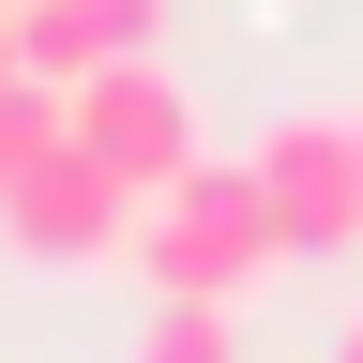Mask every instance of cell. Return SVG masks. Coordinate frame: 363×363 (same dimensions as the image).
<instances>
[{"instance_id":"obj_10","label":"cell","mask_w":363,"mask_h":363,"mask_svg":"<svg viewBox=\"0 0 363 363\" xmlns=\"http://www.w3.org/2000/svg\"><path fill=\"white\" fill-rule=\"evenodd\" d=\"M348 136H363V106H348Z\"/></svg>"},{"instance_id":"obj_2","label":"cell","mask_w":363,"mask_h":363,"mask_svg":"<svg viewBox=\"0 0 363 363\" xmlns=\"http://www.w3.org/2000/svg\"><path fill=\"white\" fill-rule=\"evenodd\" d=\"M136 212H152V197L61 136V152H45L16 197H0V242H16L30 272H106V257H136Z\"/></svg>"},{"instance_id":"obj_3","label":"cell","mask_w":363,"mask_h":363,"mask_svg":"<svg viewBox=\"0 0 363 363\" xmlns=\"http://www.w3.org/2000/svg\"><path fill=\"white\" fill-rule=\"evenodd\" d=\"M76 152H91V167H121L136 197H167L212 136H197V91H182L167 61H106V76L76 91Z\"/></svg>"},{"instance_id":"obj_1","label":"cell","mask_w":363,"mask_h":363,"mask_svg":"<svg viewBox=\"0 0 363 363\" xmlns=\"http://www.w3.org/2000/svg\"><path fill=\"white\" fill-rule=\"evenodd\" d=\"M288 257H303V242H288V212H272L257 152H197L152 212H136V272H152V303H257Z\"/></svg>"},{"instance_id":"obj_6","label":"cell","mask_w":363,"mask_h":363,"mask_svg":"<svg viewBox=\"0 0 363 363\" xmlns=\"http://www.w3.org/2000/svg\"><path fill=\"white\" fill-rule=\"evenodd\" d=\"M76 136V91H45V76H0V197H16V182L45 167Z\"/></svg>"},{"instance_id":"obj_8","label":"cell","mask_w":363,"mask_h":363,"mask_svg":"<svg viewBox=\"0 0 363 363\" xmlns=\"http://www.w3.org/2000/svg\"><path fill=\"white\" fill-rule=\"evenodd\" d=\"M318 363H363V303H348V318H333V348H318Z\"/></svg>"},{"instance_id":"obj_4","label":"cell","mask_w":363,"mask_h":363,"mask_svg":"<svg viewBox=\"0 0 363 363\" xmlns=\"http://www.w3.org/2000/svg\"><path fill=\"white\" fill-rule=\"evenodd\" d=\"M257 182H272V212H288L303 257H363V136H348V106L272 121L257 136Z\"/></svg>"},{"instance_id":"obj_7","label":"cell","mask_w":363,"mask_h":363,"mask_svg":"<svg viewBox=\"0 0 363 363\" xmlns=\"http://www.w3.org/2000/svg\"><path fill=\"white\" fill-rule=\"evenodd\" d=\"M136 363H242V303H152Z\"/></svg>"},{"instance_id":"obj_9","label":"cell","mask_w":363,"mask_h":363,"mask_svg":"<svg viewBox=\"0 0 363 363\" xmlns=\"http://www.w3.org/2000/svg\"><path fill=\"white\" fill-rule=\"evenodd\" d=\"M0 76H16V0H0Z\"/></svg>"},{"instance_id":"obj_5","label":"cell","mask_w":363,"mask_h":363,"mask_svg":"<svg viewBox=\"0 0 363 363\" xmlns=\"http://www.w3.org/2000/svg\"><path fill=\"white\" fill-rule=\"evenodd\" d=\"M167 45V0H16V76L45 91H91L106 61H152Z\"/></svg>"}]
</instances>
